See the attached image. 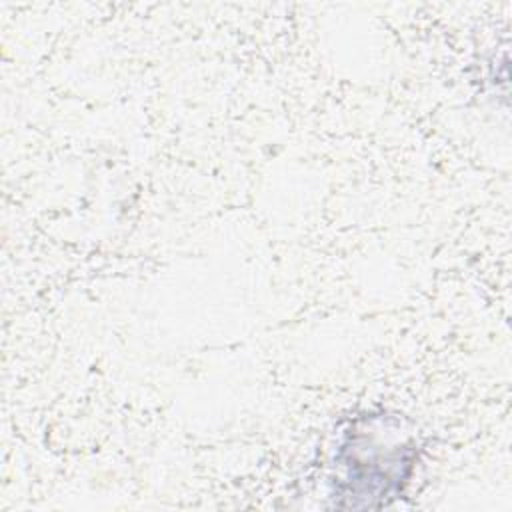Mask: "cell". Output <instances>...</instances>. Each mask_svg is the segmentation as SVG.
<instances>
[{
	"instance_id": "6da1fadb",
	"label": "cell",
	"mask_w": 512,
	"mask_h": 512,
	"mask_svg": "<svg viewBox=\"0 0 512 512\" xmlns=\"http://www.w3.org/2000/svg\"><path fill=\"white\" fill-rule=\"evenodd\" d=\"M346 434L338 452V468L332 492L338 508H380L402 494L414 468L416 450L408 438L376 430V416L360 420Z\"/></svg>"
}]
</instances>
